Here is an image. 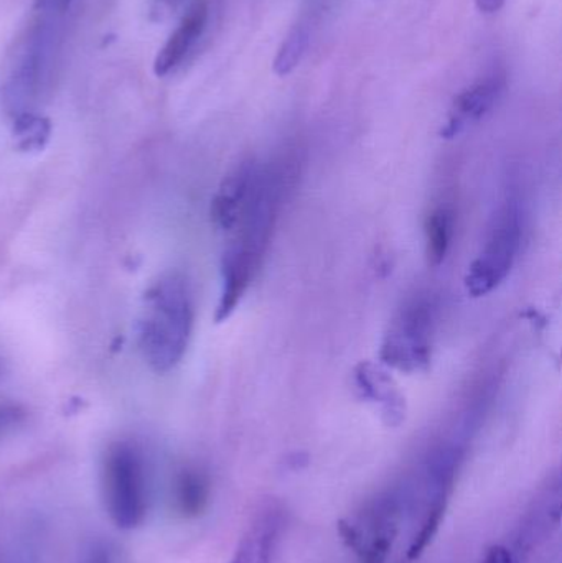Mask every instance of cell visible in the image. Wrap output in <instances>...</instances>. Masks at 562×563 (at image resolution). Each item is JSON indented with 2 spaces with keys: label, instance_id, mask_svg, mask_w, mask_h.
Wrapping results in <instances>:
<instances>
[{
  "label": "cell",
  "instance_id": "obj_17",
  "mask_svg": "<svg viewBox=\"0 0 562 563\" xmlns=\"http://www.w3.org/2000/svg\"><path fill=\"white\" fill-rule=\"evenodd\" d=\"M481 563H520L515 558V552H511L510 549L505 548V545H494V548L488 549L485 552L484 558H482Z\"/></svg>",
  "mask_w": 562,
  "mask_h": 563
},
{
  "label": "cell",
  "instance_id": "obj_14",
  "mask_svg": "<svg viewBox=\"0 0 562 563\" xmlns=\"http://www.w3.org/2000/svg\"><path fill=\"white\" fill-rule=\"evenodd\" d=\"M454 220L448 208H436L426 221V254L432 267H439L448 257Z\"/></svg>",
  "mask_w": 562,
  "mask_h": 563
},
{
  "label": "cell",
  "instance_id": "obj_13",
  "mask_svg": "<svg viewBox=\"0 0 562 563\" xmlns=\"http://www.w3.org/2000/svg\"><path fill=\"white\" fill-rule=\"evenodd\" d=\"M451 496L448 493H436V495L425 496V512H422L418 531L412 536L411 544H409L408 552H406L408 561H418L425 554L426 549L434 541L439 529H441L442 521H444Z\"/></svg>",
  "mask_w": 562,
  "mask_h": 563
},
{
  "label": "cell",
  "instance_id": "obj_18",
  "mask_svg": "<svg viewBox=\"0 0 562 563\" xmlns=\"http://www.w3.org/2000/svg\"><path fill=\"white\" fill-rule=\"evenodd\" d=\"M71 0H35V7L43 13L49 15H62L68 10Z\"/></svg>",
  "mask_w": 562,
  "mask_h": 563
},
{
  "label": "cell",
  "instance_id": "obj_2",
  "mask_svg": "<svg viewBox=\"0 0 562 563\" xmlns=\"http://www.w3.org/2000/svg\"><path fill=\"white\" fill-rule=\"evenodd\" d=\"M194 330V300L184 274L168 273L144 297L139 346L155 373L174 369L187 353Z\"/></svg>",
  "mask_w": 562,
  "mask_h": 563
},
{
  "label": "cell",
  "instance_id": "obj_8",
  "mask_svg": "<svg viewBox=\"0 0 562 563\" xmlns=\"http://www.w3.org/2000/svg\"><path fill=\"white\" fill-rule=\"evenodd\" d=\"M284 526L283 506L277 501L264 503L251 519L230 563H273Z\"/></svg>",
  "mask_w": 562,
  "mask_h": 563
},
{
  "label": "cell",
  "instance_id": "obj_3",
  "mask_svg": "<svg viewBox=\"0 0 562 563\" xmlns=\"http://www.w3.org/2000/svg\"><path fill=\"white\" fill-rule=\"evenodd\" d=\"M106 511L122 531L144 525L148 511V479L144 456L137 446L118 442L109 446L102 463Z\"/></svg>",
  "mask_w": 562,
  "mask_h": 563
},
{
  "label": "cell",
  "instance_id": "obj_1",
  "mask_svg": "<svg viewBox=\"0 0 562 563\" xmlns=\"http://www.w3.org/2000/svg\"><path fill=\"white\" fill-rule=\"evenodd\" d=\"M283 191V172L261 165L256 190L240 223L228 234L221 257V295L214 314L218 323L236 310L260 271L276 227Z\"/></svg>",
  "mask_w": 562,
  "mask_h": 563
},
{
  "label": "cell",
  "instance_id": "obj_10",
  "mask_svg": "<svg viewBox=\"0 0 562 563\" xmlns=\"http://www.w3.org/2000/svg\"><path fill=\"white\" fill-rule=\"evenodd\" d=\"M208 22V5L205 0H198L187 15L178 23L177 29L168 36L165 45L158 49L154 59V75L157 78L170 75L174 69L184 63L188 53L197 45L203 35Z\"/></svg>",
  "mask_w": 562,
  "mask_h": 563
},
{
  "label": "cell",
  "instance_id": "obj_16",
  "mask_svg": "<svg viewBox=\"0 0 562 563\" xmlns=\"http://www.w3.org/2000/svg\"><path fill=\"white\" fill-rule=\"evenodd\" d=\"M15 134L25 147H40L49 135V122L35 112H19L15 115Z\"/></svg>",
  "mask_w": 562,
  "mask_h": 563
},
{
  "label": "cell",
  "instance_id": "obj_9",
  "mask_svg": "<svg viewBox=\"0 0 562 563\" xmlns=\"http://www.w3.org/2000/svg\"><path fill=\"white\" fill-rule=\"evenodd\" d=\"M502 91H504V81L495 76L462 91L452 102L448 121L442 125V137H458L465 129L482 121L497 104Z\"/></svg>",
  "mask_w": 562,
  "mask_h": 563
},
{
  "label": "cell",
  "instance_id": "obj_4",
  "mask_svg": "<svg viewBox=\"0 0 562 563\" xmlns=\"http://www.w3.org/2000/svg\"><path fill=\"white\" fill-rule=\"evenodd\" d=\"M524 224L520 205L508 198L498 207L481 251L465 276V290L471 297H485L497 290L510 276L520 253Z\"/></svg>",
  "mask_w": 562,
  "mask_h": 563
},
{
  "label": "cell",
  "instance_id": "obj_12",
  "mask_svg": "<svg viewBox=\"0 0 562 563\" xmlns=\"http://www.w3.org/2000/svg\"><path fill=\"white\" fill-rule=\"evenodd\" d=\"M210 476L197 466H185L175 476V511L185 519H197L207 512L210 505Z\"/></svg>",
  "mask_w": 562,
  "mask_h": 563
},
{
  "label": "cell",
  "instance_id": "obj_21",
  "mask_svg": "<svg viewBox=\"0 0 562 563\" xmlns=\"http://www.w3.org/2000/svg\"><path fill=\"white\" fill-rule=\"evenodd\" d=\"M2 423H3V413H2V416H0V426H2Z\"/></svg>",
  "mask_w": 562,
  "mask_h": 563
},
{
  "label": "cell",
  "instance_id": "obj_7",
  "mask_svg": "<svg viewBox=\"0 0 562 563\" xmlns=\"http://www.w3.org/2000/svg\"><path fill=\"white\" fill-rule=\"evenodd\" d=\"M261 165L256 161L238 164L218 187L211 201V220L214 228L223 234H230L236 228L253 198L260 180Z\"/></svg>",
  "mask_w": 562,
  "mask_h": 563
},
{
  "label": "cell",
  "instance_id": "obj_6",
  "mask_svg": "<svg viewBox=\"0 0 562 563\" xmlns=\"http://www.w3.org/2000/svg\"><path fill=\"white\" fill-rule=\"evenodd\" d=\"M562 509V489L560 473H553L544 479L535 493L528 506L527 515L521 519L517 539V561L530 554L538 545L547 542L554 531L560 529Z\"/></svg>",
  "mask_w": 562,
  "mask_h": 563
},
{
  "label": "cell",
  "instance_id": "obj_19",
  "mask_svg": "<svg viewBox=\"0 0 562 563\" xmlns=\"http://www.w3.org/2000/svg\"><path fill=\"white\" fill-rule=\"evenodd\" d=\"M475 5L482 13H495L505 5V0H475Z\"/></svg>",
  "mask_w": 562,
  "mask_h": 563
},
{
  "label": "cell",
  "instance_id": "obj_15",
  "mask_svg": "<svg viewBox=\"0 0 562 563\" xmlns=\"http://www.w3.org/2000/svg\"><path fill=\"white\" fill-rule=\"evenodd\" d=\"M310 42V25L306 22L297 23L289 35L284 40L274 59V73L277 76H287L302 62Z\"/></svg>",
  "mask_w": 562,
  "mask_h": 563
},
{
  "label": "cell",
  "instance_id": "obj_11",
  "mask_svg": "<svg viewBox=\"0 0 562 563\" xmlns=\"http://www.w3.org/2000/svg\"><path fill=\"white\" fill-rule=\"evenodd\" d=\"M355 386L360 396L375 404L386 423L392 427L403 423L406 417V400L393 377L373 363H362L355 369Z\"/></svg>",
  "mask_w": 562,
  "mask_h": 563
},
{
  "label": "cell",
  "instance_id": "obj_20",
  "mask_svg": "<svg viewBox=\"0 0 562 563\" xmlns=\"http://www.w3.org/2000/svg\"><path fill=\"white\" fill-rule=\"evenodd\" d=\"M85 563H109V552L102 545H98L92 549Z\"/></svg>",
  "mask_w": 562,
  "mask_h": 563
},
{
  "label": "cell",
  "instance_id": "obj_5",
  "mask_svg": "<svg viewBox=\"0 0 562 563\" xmlns=\"http://www.w3.org/2000/svg\"><path fill=\"white\" fill-rule=\"evenodd\" d=\"M434 308L415 298L398 311L383 340V364L406 374L425 373L431 366Z\"/></svg>",
  "mask_w": 562,
  "mask_h": 563
}]
</instances>
